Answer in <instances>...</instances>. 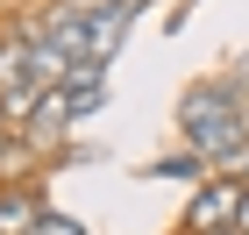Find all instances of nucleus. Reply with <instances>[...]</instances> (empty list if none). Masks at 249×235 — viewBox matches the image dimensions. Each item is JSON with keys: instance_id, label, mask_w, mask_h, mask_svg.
Segmentation results:
<instances>
[{"instance_id": "obj_8", "label": "nucleus", "mask_w": 249, "mask_h": 235, "mask_svg": "<svg viewBox=\"0 0 249 235\" xmlns=\"http://www.w3.org/2000/svg\"><path fill=\"white\" fill-rule=\"evenodd\" d=\"M235 235H249V193H242V207H235Z\"/></svg>"}, {"instance_id": "obj_2", "label": "nucleus", "mask_w": 249, "mask_h": 235, "mask_svg": "<svg viewBox=\"0 0 249 235\" xmlns=\"http://www.w3.org/2000/svg\"><path fill=\"white\" fill-rule=\"evenodd\" d=\"M242 193H249V185H199V199H192V228H199V235H221V228H228V221H235V207H242Z\"/></svg>"}, {"instance_id": "obj_9", "label": "nucleus", "mask_w": 249, "mask_h": 235, "mask_svg": "<svg viewBox=\"0 0 249 235\" xmlns=\"http://www.w3.org/2000/svg\"><path fill=\"white\" fill-rule=\"evenodd\" d=\"M235 86H242V100H249V57H242V72H235Z\"/></svg>"}, {"instance_id": "obj_10", "label": "nucleus", "mask_w": 249, "mask_h": 235, "mask_svg": "<svg viewBox=\"0 0 249 235\" xmlns=\"http://www.w3.org/2000/svg\"><path fill=\"white\" fill-rule=\"evenodd\" d=\"M221 235H235V228H221Z\"/></svg>"}, {"instance_id": "obj_6", "label": "nucleus", "mask_w": 249, "mask_h": 235, "mask_svg": "<svg viewBox=\"0 0 249 235\" xmlns=\"http://www.w3.org/2000/svg\"><path fill=\"white\" fill-rule=\"evenodd\" d=\"M207 171V157H164V164H157V178H199Z\"/></svg>"}, {"instance_id": "obj_3", "label": "nucleus", "mask_w": 249, "mask_h": 235, "mask_svg": "<svg viewBox=\"0 0 249 235\" xmlns=\"http://www.w3.org/2000/svg\"><path fill=\"white\" fill-rule=\"evenodd\" d=\"M71 121H78V107H71V93H64V86H57V93H43V107H36V121H29L21 136L36 143V150H50V143H57L64 128H71Z\"/></svg>"}, {"instance_id": "obj_1", "label": "nucleus", "mask_w": 249, "mask_h": 235, "mask_svg": "<svg viewBox=\"0 0 249 235\" xmlns=\"http://www.w3.org/2000/svg\"><path fill=\"white\" fill-rule=\"evenodd\" d=\"M178 128H185L192 157H228V150H249V100L235 78H213V86H199V93H185V107H178Z\"/></svg>"}, {"instance_id": "obj_5", "label": "nucleus", "mask_w": 249, "mask_h": 235, "mask_svg": "<svg viewBox=\"0 0 249 235\" xmlns=\"http://www.w3.org/2000/svg\"><path fill=\"white\" fill-rule=\"evenodd\" d=\"M29 164H36V143H29V136H7V143H0V178L29 171Z\"/></svg>"}, {"instance_id": "obj_7", "label": "nucleus", "mask_w": 249, "mask_h": 235, "mask_svg": "<svg viewBox=\"0 0 249 235\" xmlns=\"http://www.w3.org/2000/svg\"><path fill=\"white\" fill-rule=\"evenodd\" d=\"M36 235H86V228H78V221H64V214H43V228Z\"/></svg>"}, {"instance_id": "obj_4", "label": "nucleus", "mask_w": 249, "mask_h": 235, "mask_svg": "<svg viewBox=\"0 0 249 235\" xmlns=\"http://www.w3.org/2000/svg\"><path fill=\"white\" fill-rule=\"evenodd\" d=\"M43 228V207L29 193H0V235H36Z\"/></svg>"}]
</instances>
